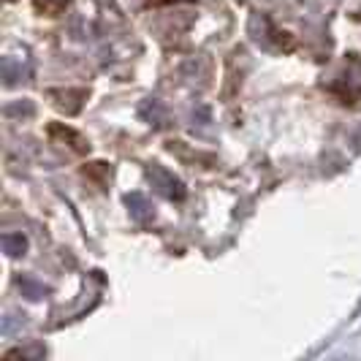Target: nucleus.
<instances>
[{"mask_svg":"<svg viewBox=\"0 0 361 361\" xmlns=\"http://www.w3.org/2000/svg\"><path fill=\"white\" fill-rule=\"evenodd\" d=\"M147 180L152 182V188L161 193L163 199L169 201H182L185 199V182L180 180V177H174L171 171H166L163 166H158V163H152L149 169H147Z\"/></svg>","mask_w":361,"mask_h":361,"instance_id":"nucleus-1","label":"nucleus"},{"mask_svg":"<svg viewBox=\"0 0 361 361\" xmlns=\"http://www.w3.org/2000/svg\"><path fill=\"white\" fill-rule=\"evenodd\" d=\"M126 207H128V212H130V217H133L136 223H149V220L155 217L152 207H149V201H147L142 193H128Z\"/></svg>","mask_w":361,"mask_h":361,"instance_id":"nucleus-2","label":"nucleus"},{"mask_svg":"<svg viewBox=\"0 0 361 361\" xmlns=\"http://www.w3.org/2000/svg\"><path fill=\"white\" fill-rule=\"evenodd\" d=\"M139 114L145 117L149 126H155V128H163V123H166V111H163L158 98H147L145 104H142V109H139Z\"/></svg>","mask_w":361,"mask_h":361,"instance_id":"nucleus-3","label":"nucleus"},{"mask_svg":"<svg viewBox=\"0 0 361 361\" xmlns=\"http://www.w3.org/2000/svg\"><path fill=\"white\" fill-rule=\"evenodd\" d=\"M19 290H22V296H27L30 302H38V299H44L47 293H49V288L44 286V283H38V280H33V277H19Z\"/></svg>","mask_w":361,"mask_h":361,"instance_id":"nucleus-4","label":"nucleus"},{"mask_svg":"<svg viewBox=\"0 0 361 361\" xmlns=\"http://www.w3.org/2000/svg\"><path fill=\"white\" fill-rule=\"evenodd\" d=\"M27 250V236L25 234H3V253L17 258V255H25Z\"/></svg>","mask_w":361,"mask_h":361,"instance_id":"nucleus-5","label":"nucleus"},{"mask_svg":"<svg viewBox=\"0 0 361 361\" xmlns=\"http://www.w3.org/2000/svg\"><path fill=\"white\" fill-rule=\"evenodd\" d=\"M49 133H52V136H60L63 142H73V149H76V152H87V149H90V145H87V142H85L79 133H73L71 128L52 126V128H49Z\"/></svg>","mask_w":361,"mask_h":361,"instance_id":"nucleus-6","label":"nucleus"},{"mask_svg":"<svg viewBox=\"0 0 361 361\" xmlns=\"http://www.w3.org/2000/svg\"><path fill=\"white\" fill-rule=\"evenodd\" d=\"M33 3H36L38 11H44V14H57V11L66 8L68 0H33Z\"/></svg>","mask_w":361,"mask_h":361,"instance_id":"nucleus-7","label":"nucleus"},{"mask_svg":"<svg viewBox=\"0 0 361 361\" xmlns=\"http://www.w3.org/2000/svg\"><path fill=\"white\" fill-rule=\"evenodd\" d=\"M36 109H33V104L30 101H22V104H17V106H6V117H14V114H22V117H30Z\"/></svg>","mask_w":361,"mask_h":361,"instance_id":"nucleus-8","label":"nucleus"},{"mask_svg":"<svg viewBox=\"0 0 361 361\" xmlns=\"http://www.w3.org/2000/svg\"><path fill=\"white\" fill-rule=\"evenodd\" d=\"M3 71H6V85H14V82H17V76H22V71L17 73V68H14V63H11V60H6V63H3Z\"/></svg>","mask_w":361,"mask_h":361,"instance_id":"nucleus-9","label":"nucleus"}]
</instances>
